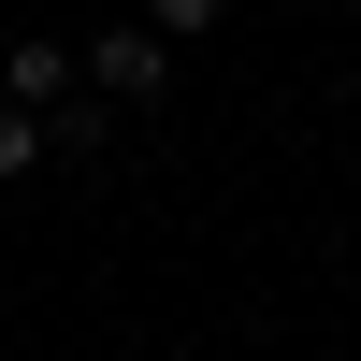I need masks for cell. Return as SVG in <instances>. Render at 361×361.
<instances>
[{"instance_id":"1","label":"cell","mask_w":361,"mask_h":361,"mask_svg":"<svg viewBox=\"0 0 361 361\" xmlns=\"http://www.w3.org/2000/svg\"><path fill=\"white\" fill-rule=\"evenodd\" d=\"M87 87H102V102H159V87H173V29H102V44H87Z\"/></svg>"},{"instance_id":"2","label":"cell","mask_w":361,"mask_h":361,"mask_svg":"<svg viewBox=\"0 0 361 361\" xmlns=\"http://www.w3.org/2000/svg\"><path fill=\"white\" fill-rule=\"evenodd\" d=\"M87 87V44H0V102H29V116H58Z\"/></svg>"},{"instance_id":"3","label":"cell","mask_w":361,"mask_h":361,"mask_svg":"<svg viewBox=\"0 0 361 361\" xmlns=\"http://www.w3.org/2000/svg\"><path fill=\"white\" fill-rule=\"evenodd\" d=\"M116 116H130V102H102V87H73V102H58L44 130H58V159H102V145H116Z\"/></svg>"},{"instance_id":"4","label":"cell","mask_w":361,"mask_h":361,"mask_svg":"<svg viewBox=\"0 0 361 361\" xmlns=\"http://www.w3.org/2000/svg\"><path fill=\"white\" fill-rule=\"evenodd\" d=\"M44 145H58L44 116H29V102H0V173H44Z\"/></svg>"},{"instance_id":"5","label":"cell","mask_w":361,"mask_h":361,"mask_svg":"<svg viewBox=\"0 0 361 361\" xmlns=\"http://www.w3.org/2000/svg\"><path fill=\"white\" fill-rule=\"evenodd\" d=\"M217 15L231 0H145V29H173V44H217Z\"/></svg>"}]
</instances>
